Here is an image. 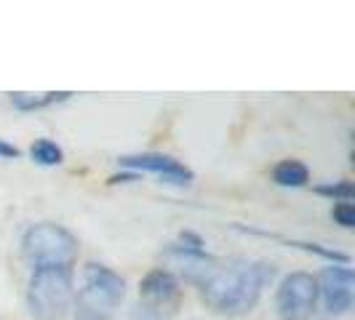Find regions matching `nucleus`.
Here are the masks:
<instances>
[{"instance_id": "f257e3e1", "label": "nucleus", "mask_w": 355, "mask_h": 320, "mask_svg": "<svg viewBox=\"0 0 355 320\" xmlns=\"http://www.w3.org/2000/svg\"><path fill=\"white\" fill-rule=\"evenodd\" d=\"M275 267L270 262H249V259H214L203 278L198 281L200 299L219 315H246L251 312L265 285L272 281Z\"/></svg>"}, {"instance_id": "f03ea898", "label": "nucleus", "mask_w": 355, "mask_h": 320, "mask_svg": "<svg viewBox=\"0 0 355 320\" xmlns=\"http://www.w3.org/2000/svg\"><path fill=\"white\" fill-rule=\"evenodd\" d=\"M75 304L72 269L37 267L27 283V310L33 320H64Z\"/></svg>"}, {"instance_id": "7ed1b4c3", "label": "nucleus", "mask_w": 355, "mask_h": 320, "mask_svg": "<svg viewBox=\"0 0 355 320\" xmlns=\"http://www.w3.org/2000/svg\"><path fill=\"white\" fill-rule=\"evenodd\" d=\"M78 254H80L78 238L62 224L40 222L21 235V256L33 265V269L37 267L72 269V265L78 262Z\"/></svg>"}, {"instance_id": "20e7f679", "label": "nucleus", "mask_w": 355, "mask_h": 320, "mask_svg": "<svg viewBox=\"0 0 355 320\" xmlns=\"http://www.w3.org/2000/svg\"><path fill=\"white\" fill-rule=\"evenodd\" d=\"M75 299H78V307L112 315V310H118L125 299V281L121 278V272L91 262L83 269V285L75 294Z\"/></svg>"}, {"instance_id": "39448f33", "label": "nucleus", "mask_w": 355, "mask_h": 320, "mask_svg": "<svg viewBox=\"0 0 355 320\" xmlns=\"http://www.w3.org/2000/svg\"><path fill=\"white\" fill-rule=\"evenodd\" d=\"M318 304V281L310 272L286 275L275 291V310L281 320H310Z\"/></svg>"}, {"instance_id": "423d86ee", "label": "nucleus", "mask_w": 355, "mask_h": 320, "mask_svg": "<svg viewBox=\"0 0 355 320\" xmlns=\"http://www.w3.org/2000/svg\"><path fill=\"white\" fill-rule=\"evenodd\" d=\"M318 296L329 315H347L355 302V275L350 265L323 267L318 278Z\"/></svg>"}, {"instance_id": "0eeeda50", "label": "nucleus", "mask_w": 355, "mask_h": 320, "mask_svg": "<svg viewBox=\"0 0 355 320\" xmlns=\"http://www.w3.org/2000/svg\"><path fill=\"white\" fill-rule=\"evenodd\" d=\"M118 163L134 171V174H153L166 184H174V187H190L196 181L193 168H187L182 160L171 158V155H160V152H142V155H123L118 158Z\"/></svg>"}, {"instance_id": "6e6552de", "label": "nucleus", "mask_w": 355, "mask_h": 320, "mask_svg": "<svg viewBox=\"0 0 355 320\" xmlns=\"http://www.w3.org/2000/svg\"><path fill=\"white\" fill-rule=\"evenodd\" d=\"M179 302H182V285L171 269L155 267L139 281V304L160 312L163 318L168 312H174Z\"/></svg>"}, {"instance_id": "1a4fd4ad", "label": "nucleus", "mask_w": 355, "mask_h": 320, "mask_svg": "<svg viewBox=\"0 0 355 320\" xmlns=\"http://www.w3.org/2000/svg\"><path fill=\"white\" fill-rule=\"evenodd\" d=\"M70 96V91H43V94L17 91V94H11V105L19 112H35V109H46V107H53L59 102H67Z\"/></svg>"}, {"instance_id": "9d476101", "label": "nucleus", "mask_w": 355, "mask_h": 320, "mask_svg": "<svg viewBox=\"0 0 355 320\" xmlns=\"http://www.w3.org/2000/svg\"><path fill=\"white\" fill-rule=\"evenodd\" d=\"M270 177H272V181H275L278 187H304V184L310 181V168L304 166L302 160L286 158V160H278V163L272 166Z\"/></svg>"}, {"instance_id": "9b49d317", "label": "nucleus", "mask_w": 355, "mask_h": 320, "mask_svg": "<svg viewBox=\"0 0 355 320\" xmlns=\"http://www.w3.org/2000/svg\"><path fill=\"white\" fill-rule=\"evenodd\" d=\"M30 158L37 166H59L64 160V152L53 139H35V144L30 147Z\"/></svg>"}, {"instance_id": "f8f14e48", "label": "nucleus", "mask_w": 355, "mask_h": 320, "mask_svg": "<svg viewBox=\"0 0 355 320\" xmlns=\"http://www.w3.org/2000/svg\"><path fill=\"white\" fill-rule=\"evenodd\" d=\"M315 193L331 197L334 203H350L355 195V187L350 179H339V181H323V184H318Z\"/></svg>"}, {"instance_id": "ddd939ff", "label": "nucleus", "mask_w": 355, "mask_h": 320, "mask_svg": "<svg viewBox=\"0 0 355 320\" xmlns=\"http://www.w3.org/2000/svg\"><path fill=\"white\" fill-rule=\"evenodd\" d=\"M331 219L337 222L339 227L350 230V227H355V206L353 203H334V208H331Z\"/></svg>"}, {"instance_id": "4468645a", "label": "nucleus", "mask_w": 355, "mask_h": 320, "mask_svg": "<svg viewBox=\"0 0 355 320\" xmlns=\"http://www.w3.org/2000/svg\"><path fill=\"white\" fill-rule=\"evenodd\" d=\"M131 320H166L160 312L155 310H150V307H144V304H137L134 310H131Z\"/></svg>"}, {"instance_id": "2eb2a0df", "label": "nucleus", "mask_w": 355, "mask_h": 320, "mask_svg": "<svg viewBox=\"0 0 355 320\" xmlns=\"http://www.w3.org/2000/svg\"><path fill=\"white\" fill-rule=\"evenodd\" d=\"M75 320H112V318L102 315V312H91L86 307H75Z\"/></svg>"}, {"instance_id": "dca6fc26", "label": "nucleus", "mask_w": 355, "mask_h": 320, "mask_svg": "<svg viewBox=\"0 0 355 320\" xmlns=\"http://www.w3.org/2000/svg\"><path fill=\"white\" fill-rule=\"evenodd\" d=\"M0 158H3V160L19 158V150L14 147V144H8V142H3V139H0Z\"/></svg>"}]
</instances>
